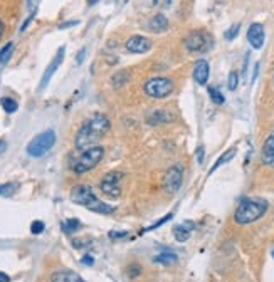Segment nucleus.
<instances>
[{"label":"nucleus","mask_w":274,"mask_h":282,"mask_svg":"<svg viewBox=\"0 0 274 282\" xmlns=\"http://www.w3.org/2000/svg\"><path fill=\"white\" fill-rule=\"evenodd\" d=\"M263 163L274 168V131L269 135V138L263 146Z\"/></svg>","instance_id":"4468645a"},{"label":"nucleus","mask_w":274,"mask_h":282,"mask_svg":"<svg viewBox=\"0 0 274 282\" xmlns=\"http://www.w3.org/2000/svg\"><path fill=\"white\" fill-rule=\"evenodd\" d=\"M273 257H274V252H273Z\"/></svg>","instance_id":"a18cd8bd"},{"label":"nucleus","mask_w":274,"mask_h":282,"mask_svg":"<svg viewBox=\"0 0 274 282\" xmlns=\"http://www.w3.org/2000/svg\"><path fill=\"white\" fill-rule=\"evenodd\" d=\"M177 260H178L177 254H173V252H170V250H165L153 257V262L164 264V266H172V264H175Z\"/></svg>","instance_id":"a211bd4d"},{"label":"nucleus","mask_w":274,"mask_h":282,"mask_svg":"<svg viewBox=\"0 0 274 282\" xmlns=\"http://www.w3.org/2000/svg\"><path fill=\"white\" fill-rule=\"evenodd\" d=\"M143 91L148 94L150 97H166L173 91V81L168 78H152L145 83Z\"/></svg>","instance_id":"423d86ee"},{"label":"nucleus","mask_w":274,"mask_h":282,"mask_svg":"<svg viewBox=\"0 0 274 282\" xmlns=\"http://www.w3.org/2000/svg\"><path fill=\"white\" fill-rule=\"evenodd\" d=\"M258 72H259V64H256V66H254V74H252V83L256 81V78H258Z\"/></svg>","instance_id":"ea45409f"},{"label":"nucleus","mask_w":274,"mask_h":282,"mask_svg":"<svg viewBox=\"0 0 274 282\" xmlns=\"http://www.w3.org/2000/svg\"><path fill=\"white\" fill-rule=\"evenodd\" d=\"M2 34H3V24L2 20H0V37H2Z\"/></svg>","instance_id":"79ce46f5"},{"label":"nucleus","mask_w":274,"mask_h":282,"mask_svg":"<svg viewBox=\"0 0 274 282\" xmlns=\"http://www.w3.org/2000/svg\"><path fill=\"white\" fill-rule=\"evenodd\" d=\"M264 39H266V34H264L263 24L259 22L251 24V27L247 29V41H249L251 47H254L256 50L261 49L264 44Z\"/></svg>","instance_id":"9b49d317"},{"label":"nucleus","mask_w":274,"mask_h":282,"mask_svg":"<svg viewBox=\"0 0 274 282\" xmlns=\"http://www.w3.org/2000/svg\"><path fill=\"white\" fill-rule=\"evenodd\" d=\"M212 36L205 31H194L187 36L185 39V47L190 52H207L212 47Z\"/></svg>","instance_id":"0eeeda50"},{"label":"nucleus","mask_w":274,"mask_h":282,"mask_svg":"<svg viewBox=\"0 0 274 282\" xmlns=\"http://www.w3.org/2000/svg\"><path fill=\"white\" fill-rule=\"evenodd\" d=\"M81 262H83L84 266H93V264H94V257H93V255H84V257L81 259Z\"/></svg>","instance_id":"2f4dec72"},{"label":"nucleus","mask_w":274,"mask_h":282,"mask_svg":"<svg viewBox=\"0 0 274 282\" xmlns=\"http://www.w3.org/2000/svg\"><path fill=\"white\" fill-rule=\"evenodd\" d=\"M78 229H81V222L78 219H69V220L62 222V230L66 234H72V232H76Z\"/></svg>","instance_id":"5701e85b"},{"label":"nucleus","mask_w":274,"mask_h":282,"mask_svg":"<svg viewBox=\"0 0 274 282\" xmlns=\"http://www.w3.org/2000/svg\"><path fill=\"white\" fill-rule=\"evenodd\" d=\"M148 125H160V123H168L172 121V116H170L166 111H155L148 116Z\"/></svg>","instance_id":"6ab92c4d"},{"label":"nucleus","mask_w":274,"mask_h":282,"mask_svg":"<svg viewBox=\"0 0 274 282\" xmlns=\"http://www.w3.org/2000/svg\"><path fill=\"white\" fill-rule=\"evenodd\" d=\"M195 229V225H194V222H185V224H182V225H175L173 227V235H175V238H177L178 242H185L188 240V237H190V232Z\"/></svg>","instance_id":"2eb2a0df"},{"label":"nucleus","mask_w":274,"mask_h":282,"mask_svg":"<svg viewBox=\"0 0 274 282\" xmlns=\"http://www.w3.org/2000/svg\"><path fill=\"white\" fill-rule=\"evenodd\" d=\"M128 79H130L128 71H119L113 76V78H111V84H113L114 88H123L128 83Z\"/></svg>","instance_id":"4be33fe9"},{"label":"nucleus","mask_w":274,"mask_h":282,"mask_svg":"<svg viewBox=\"0 0 274 282\" xmlns=\"http://www.w3.org/2000/svg\"><path fill=\"white\" fill-rule=\"evenodd\" d=\"M239 31H241V24H234L232 27L225 31V39H227V41H234L235 37H237Z\"/></svg>","instance_id":"cd10ccee"},{"label":"nucleus","mask_w":274,"mask_h":282,"mask_svg":"<svg viewBox=\"0 0 274 282\" xmlns=\"http://www.w3.org/2000/svg\"><path fill=\"white\" fill-rule=\"evenodd\" d=\"M84 55H86V49L83 47V49H81L79 52H78V55H76V62H78V64H83Z\"/></svg>","instance_id":"72a5a7b5"},{"label":"nucleus","mask_w":274,"mask_h":282,"mask_svg":"<svg viewBox=\"0 0 274 282\" xmlns=\"http://www.w3.org/2000/svg\"><path fill=\"white\" fill-rule=\"evenodd\" d=\"M12 52H14V42H7V44L0 49V66H5V64L10 61Z\"/></svg>","instance_id":"412c9836"},{"label":"nucleus","mask_w":274,"mask_h":282,"mask_svg":"<svg viewBox=\"0 0 274 282\" xmlns=\"http://www.w3.org/2000/svg\"><path fill=\"white\" fill-rule=\"evenodd\" d=\"M71 200L76 205H81V207L88 208V210H91V212H96V213H105V215H108V213L114 212V207H111V205L98 200V196L94 195L93 188L88 185H78L72 188Z\"/></svg>","instance_id":"f03ea898"},{"label":"nucleus","mask_w":274,"mask_h":282,"mask_svg":"<svg viewBox=\"0 0 274 282\" xmlns=\"http://www.w3.org/2000/svg\"><path fill=\"white\" fill-rule=\"evenodd\" d=\"M103 155H105V148L103 146H91V148L84 149V151L79 155L78 160L71 165V170L78 175L86 173L100 163L103 160Z\"/></svg>","instance_id":"20e7f679"},{"label":"nucleus","mask_w":274,"mask_h":282,"mask_svg":"<svg viewBox=\"0 0 274 282\" xmlns=\"http://www.w3.org/2000/svg\"><path fill=\"white\" fill-rule=\"evenodd\" d=\"M209 96H211V99L216 102V104H224V101H225L224 94H222L219 89L214 88V86L209 88Z\"/></svg>","instance_id":"393cba45"},{"label":"nucleus","mask_w":274,"mask_h":282,"mask_svg":"<svg viewBox=\"0 0 274 282\" xmlns=\"http://www.w3.org/2000/svg\"><path fill=\"white\" fill-rule=\"evenodd\" d=\"M150 29L153 32H164L168 29V20H166V17L164 14H157L150 20Z\"/></svg>","instance_id":"f3484780"},{"label":"nucleus","mask_w":274,"mask_h":282,"mask_svg":"<svg viewBox=\"0 0 274 282\" xmlns=\"http://www.w3.org/2000/svg\"><path fill=\"white\" fill-rule=\"evenodd\" d=\"M31 232L34 235H39L44 232V222H41V220H36V222H32V225H31Z\"/></svg>","instance_id":"c756f323"},{"label":"nucleus","mask_w":274,"mask_h":282,"mask_svg":"<svg viewBox=\"0 0 274 282\" xmlns=\"http://www.w3.org/2000/svg\"><path fill=\"white\" fill-rule=\"evenodd\" d=\"M204 153H205L204 146L197 148V160H199V163H204Z\"/></svg>","instance_id":"473e14b6"},{"label":"nucleus","mask_w":274,"mask_h":282,"mask_svg":"<svg viewBox=\"0 0 274 282\" xmlns=\"http://www.w3.org/2000/svg\"><path fill=\"white\" fill-rule=\"evenodd\" d=\"M152 3H153V5H157V3H158V0H152Z\"/></svg>","instance_id":"c03bdc74"},{"label":"nucleus","mask_w":274,"mask_h":282,"mask_svg":"<svg viewBox=\"0 0 274 282\" xmlns=\"http://www.w3.org/2000/svg\"><path fill=\"white\" fill-rule=\"evenodd\" d=\"M54 144H55L54 130H46L31 140V143L27 144V153L32 158H41L44 156L49 149H53Z\"/></svg>","instance_id":"39448f33"},{"label":"nucleus","mask_w":274,"mask_h":282,"mask_svg":"<svg viewBox=\"0 0 274 282\" xmlns=\"http://www.w3.org/2000/svg\"><path fill=\"white\" fill-rule=\"evenodd\" d=\"M209 72H211V69H209V62L207 61H199L195 64L194 67V79L197 84H200V86H204L205 83H207L209 79Z\"/></svg>","instance_id":"ddd939ff"},{"label":"nucleus","mask_w":274,"mask_h":282,"mask_svg":"<svg viewBox=\"0 0 274 282\" xmlns=\"http://www.w3.org/2000/svg\"><path fill=\"white\" fill-rule=\"evenodd\" d=\"M141 272L140 266H136V264H133V266H130V269H128V274H130L131 277H138Z\"/></svg>","instance_id":"7c9ffc66"},{"label":"nucleus","mask_w":274,"mask_h":282,"mask_svg":"<svg viewBox=\"0 0 274 282\" xmlns=\"http://www.w3.org/2000/svg\"><path fill=\"white\" fill-rule=\"evenodd\" d=\"M15 190H17V185H14V183H5V185H0V196H12Z\"/></svg>","instance_id":"a878e982"},{"label":"nucleus","mask_w":274,"mask_h":282,"mask_svg":"<svg viewBox=\"0 0 274 282\" xmlns=\"http://www.w3.org/2000/svg\"><path fill=\"white\" fill-rule=\"evenodd\" d=\"M172 217H173V213H166V215L164 217V219L157 220V224H153V225H152V227L145 229V230H143V232H148V230H155V229H158V227H162V225H164V224H165V222H168L170 219H172ZM143 232H141V234H143Z\"/></svg>","instance_id":"c85d7f7f"},{"label":"nucleus","mask_w":274,"mask_h":282,"mask_svg":"<svg viewBox=\"0 0 274 282\" xmlns=\"http://www.w3.org/2000/svg\"><path fill=\"white\" fill-rule=\"evenodd\" d=\"M76 24H78V20H72V22L61 24V25H59V29H67V27H71V25H76Z\"/></svg>","instance_id":"58836bf2"},{"label":"nucleus","mask_w":274,"mask_h":282,"mask_svg":"<svg viewBox=\"0 0 274 282\" xmlns=\"http://www.w3.org/2000/svg\"><path fill=\"white\" fill-rule=\"evenodd\" d=\"M110 119L105 114L96 113L89 121L79 128L78 135H76V148L84 151L91 146H96L98 140L110 131Z\"/></svg>","instance_id":"f257e3e1"},{"label":"nucleus","mask_w":274,"mask_h":282,"mask_svg":"<svg viewBox=\"0 0 274 282\" xmlns=\"http://www.w3.org/2000/svg\"><path fill=\"white\" fill-rule=\"evenodd\" d=\"M0 102H2V108L5 113L10 114V113H15L17 111V101H14L12 97H2Z\"/></svg>","instance_id":"b1692460"},{"label":"nucleus","mask_w":274,"mask_h":282,"mask_svg":"<svg viewBox=\"0 0 274 282\" xmlns=\"http://www.w3.org/2000/svg\"><path fill=\"white\" fill-rule=\"evenodd\" d=\"M98 2H100V0H88L89 5H94V3H98Z\"/></svg>","instance_id":"a19ab883"},{"label":"nucleus","mask_w":274,"mask_h":282,"mask_svg":"<svg viewBox=\"0 0 274 282\" xmlns=\"http://www.w3.org/2000/svg\"><path fill=\"white\" fill-rule=\"evenodd\" d=\"M227 86L230 91H235L239 86V74H237V71H232L229 74V79H227Z\"/></svg>","instance_id":"bb28decb"},{"label":"nucleus","mask_w":274,"mask_h":282,"mask_svg":"<svg viewBox=\"0 0 274 282\" xmlns=\"http://www.w3.org/2000/svg\"><path fill=\"white\" fill-rule=\"evenodd\" d=\"M64 55H66V47H59L57 52H55L54 59L49 62V66H47V69L44 71V74H42V79L39 83V91H44V89L47 88V84L51 83V79H53V76L55 74V71L59 69V66L62 64L64 61Z\"/></svg>","instance_id":"1a4fd4ad"},{"label":"nucleus","mask_w":274,"mask_h":282,"mask_svg":"<svg viewBox=\"0 0 274 282\" xmlns=\"http://www.w3.org/2000/svg\"><path fill=\"white\" fill-rule=\"evenodd\" d=\"M128 232H111L110 234V237L111 238H123V237H126Z\"/></svg>","instance_id":"f704fd0d"},{"label":"nucleus","mask_w":274,"mask_h":282,"mask_svg":"<svg viewBox=\"0 0 274 282\" xmlns=\"http://www.w3.org/2000/svg\"><path fill=\"white\" fill-rule=\"evenodd\" d=\"M0 282H10V277L5 272H0Z\"/></svg>","instance_id":"4c0bfd02"},{"label":"nucleus","mask_w":274,"mask_h":282,"mask_svg":"<svg viewBox=\"0 0 274 282\" xmlns=\"http://www.w3.org/2000/svg\"><path fill=\"white\" fill-rule=\"evenodd\" d=\"M235 153H237V148H235V146H232L230 149H227V151H225L224 155H222V156L219 158V160H217L216 163H214V166L211 168V172H209V175H212L214 172H216L217 168H219V166H222L224 163H227V161H230V160H232Z\"/></svg>","instance_id":"aec40b11"},{"label":"nucleus","mask_w":274,"mask_h":282,"mask_svg":"<svg viewBox=\"0 0 274 282\" xmlns=\"http://www.w3.org/2000/svg\"><path fill=\"white\" fill-rule=\"evenodd\" d=\"M123 177H125V175H123L121 172H110V173H106L105 177L101 178V183H100L103 193L111 196V198H118V196L121 195V188H119V183H121Z\"/></svg>","instance_id":"6e6552de"},{"label":"nucleus","mask_w":274,"mask_h":282,"mask_svg":"<svg viewBox=\"0 0 274 282\" xmlns=\"http://www.w3.org/2000/svg\"><path fill=\"white\" fill-rule=\"evenodd\" d=\"M170 3H172V0H165V5H166V7H168Z\"/></svg>","instance_id":"37998d69"},{"label":"nucleus","mask_w":274,"mask_h":282,"mask_svg":"<svg viewBox=\"0 0 274 282\" xmlns=\"http://www.w3.org/2000/svg\"><path fill=\"white\" fill-rule=\"evenodd\" d=\"M51 282H84L76 272L71 271H59L51 276Z\"/></svg>","instance_id":"dca6fc26"},{"label":"nucleus","mask_w":274,"mask_h":282,"mask_svg":"<svg viewBox=\"0 0 274 282\" xmlns=\"http://www.w3.org/2000/svg\"><path fill=\"white\" fill-rule=\"evenodd\" d=\"M182 178H183V168L180 165H175L172 168L166 170L165 177H164V188L168 193H175V191L180 188L182 185Z\"/></svg>","instance_id":"9d476101"},{"label":"nucleus","mask_w":274,"mask_h":282,"mask_svg":"<svg viewBox=\"0 0 274 282\" xmlns=\"http://www.w3.org/2000/svg\"><path fill=\"white\" fill-rule=\"evenodd\" d=\"M5 149H7V143L3 140H0V155H3V153H5Z\"/></svg>","instance_id":"e433bc0d"},{"label":"nucleus","mask_w":274,"mask_h":282,"mask_svg":"<svg viewBox=\"0 0 274 282\" xmlns=\"http://www.w3.org/2000/svg\"><path fill=\"white\" fill-rule=\"evenodd\" d=\"M32 19H34V14H32L31 17H29V19H27V20H25V24L22 25V27H20V32H24V31H25V29H27V25H29V24H31V22H32Z\"/></svg>","instance_id":"c9c22d12"},{"label":"nucleus","mask_w":274,"mask_h":282,"mask_svg":"<svg viewBox=\"0 0 274 282\" xmlns=\"http://www.w3.org/2000/svg\"><path fill=\"white\" fill-rule=\"evenodd\" d=\"M126 49L133 54H145L152 49V41L143 36H135L126 41Z\"/></svg>","instance_id":"f8f14e48"},{"label":"nucleus","mask_w":274,"mask_h":282,"mask_svg":"<svg viewBox=\"0 0 274 282\" xmlns=\"http://www.w3.org/2000/svg\"><path fill=\"white\" fill-rule=\"evenodd\" d=\"M268 203L261 198H244L241 203L237 205L234 213V220L239 225H247L252 224L266 213Z\"/></svg>","instance_id":"7ed1b4c3"}]
</instances>
